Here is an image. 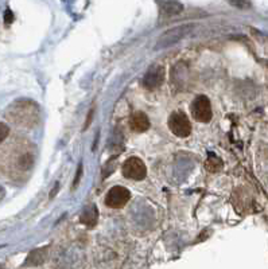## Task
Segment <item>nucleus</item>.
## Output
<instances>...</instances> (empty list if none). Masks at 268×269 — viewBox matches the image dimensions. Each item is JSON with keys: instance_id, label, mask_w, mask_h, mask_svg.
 <instances>
[{"instance_id": "obj_18", "label": "nucleus", "mask_w": 268, "mask_h": 269, "mask_svg": "<svg viewBox=\"0 0 268 269\" xmlns=\"http://www.w3.org/2000/svg\"><path fill=\"white\" fill-rule=\"evenodd\" d=\"M0 269H4V268H3V267H1V265H0Z\"/></svg>"}, {"instance_id": "obj_15", "label": "nucleus", "mask_w": 268, "mask_h": 269, "mask_svg": "<svg viewBox=\"0 0 268 269\" xmlns=\"http://www.w3.org/2000/svg\"><path fill=\"white\" fill-rule=\"evenodd\" d=\"M231 4L236 5V7H250V3L247 1H231Z\"/></svg>"}, {"instance_id": "obj_16", "label": "nucleus", "mask_w": 268, "mask_h": 269, "mask_svg": "<svg viewBox=\"0 0 268 269\" xmlns=\"http://www.w3.org/2000/svg\"><path fill=\"white\" fill-rule=\"evenodd\" d=\"M93 113H94V108H92L90 112H89L88 119H87V123H85V128H88V126L90 124V121H92V119H93Z\"/></svg>"}, {"instance_id": "obj_2", "label": "nucleus", "mask_w": 268, "mask_h": 269, "mask_svg": "<svg viewBox=\"0 0 268 269\" xmlns=\"http://www.w3.org/2000/svg\"><path fill=\"white\" fill-rule=\"evenodd\" d=\"M194 28V24L187 23L180 24V26H177V27L167 30L166 33H163L161 37L158 38L155 49H157V50H159V49H166V47H170L173 46V45H176V43L180 42V41H182L183 38L187 37Z\"/></svg>"}, {"instance_id": "obj_8", "label": "nucleus", "mask_w": 268, "mask_h": 269, "mask_svg": "<svg viewBox=\"0 0 268 269\" xmlns=\"http://www.w3.org/2000/svg\"><path fill=\"white\" fill-rule=\"evenodd\" d=\"M130 126L132 128V131L138 132V134H143L146 131L150 130V119L146 113L143 112H136L132 115L130 121Z\"/></svg>"}, {"instance_id": "obj_10", "label": "nucleus", "mask_w": 268, "mask_h": 269, "mask_svg": "<svg viewBox=\"0 0 268 269\" xmlns=\"http://www.w3.org/2000/svg\"><path fill=\"white\" fill-rule=\"evenodd\" d=\"M47 256V248H39L33 251L27 257L26 265H41L42 263H45Z\"/></svg>"}, {"instance_id": "obj_11", "label": "nucleus", "mask_w": 268, "mask_h": 269, "mask_svg": "<svg viewBox=\"0 0 268 269\" xmlns=\"http://www.w3.org/2000/svg\"><path fill=\"white\" fill-rule=\"evenodd\" d=\"M158 4L161 5L163 12L167 15H177L183 9V5L179 1H159Z\"/></svg>"}, {"instance_id": "obj_6", "label": "nucleus", "mask_w": 268, "mask_h": 269, "mask_svg": "<svg viewBox=\"0 0 268 269\" xmlns=\"http://www.w3.org/2000/svg\"><path fill=\"white\" fill-rule=\"evenodd\" d=\"M130 198L131 193L128 189H125L123 186H115L108 191L105 197V204L112 209H121L128 203Z\"/></svg>"}, {"instance_id": "obj_14", "label": "nucleus", "mask_w": 268, "mask_h": 269, "mask_svg": "<svg viewBox=\"0 0 268 269\" xmlns=\"http://www.w3.org/2000/svg\"><path fill=\"white\" fill-rule=\"evenodd\" d=\"M81 175H83V164L80 163L79 170H77V174H76V178H74V185H73V187H76V186H79L80 179H81Z\"/></svg>"}, {"instance_id": "obj_9", "label": "nucleus", "mask_w": 268, "mask_h": 269, "mask_svg": "<svg viewBox=\"0 0 268 269\" xmlns=\"http://www.w3.org/2000/svg\"><path fill=\"white\" fill-rule=\"evenodd\" d=\"M98 219V210L96 207V204L92 203L87 206L84 211L81 213V217H80V221L85 225V226L93 227L96 223H97Z\"/></svg>"}, {"instance_id": "obj_17", "label": "nucleus", "mask_w": 268, "mask_h": 269, "mask_svg": "<svg viewBox=\"0 0 268 269\" xmlns=\"http://www.w3.org/2000/svg\"><path fill=\"white\" fill-rule=\"evenodd\" d=\"M12 19H14V16H12V14H11V11L7 9V11H5V23H11V22H12Z\"/></svg>"}, {"instance_id": "obj_7", "label": "nucleus", "mask_w": 268, "mask_h": 269, "mask_svg": "<svg viewBox=\"0 0 268 269\" xmlns=\"http://www.w3.org/2000/svg\"><path fill=\"white\" fill-rule=\"evenodd\" d=\"M163 79H165V69L162 66H151L143 78L144 88L148 90H155L163 84Z\"/></svg>"}, {"instance_id": "obj_12", "label": "nucleus", "mask_w": 268, "mask_h": 269, "mask_svg": "<svg viewBox=\"0 0 268 269\" xmlns=\"http://www.w3.org/2000/svg\"><path fill=\"white\" fill-rule=\"evenodd\" d=\"M205 167L208 168L210 172H218L222 168V163L220 159L216 158L213 153H210V156H209V159L205 163Z\"/></svg>"}, {"instance_id": "obj_5", "label": "nucleus", "mask_w": 268, "mask_h": 269, "mask_svg": "<svg viewBox=\"0 0 268 269\" xmlns=\"http://www.w3.org/2000/svg\"><path fill=\"white\" fill-rule=\"evenodd\" d=\"M123 175L132 181H142L147 175V168L143 160L139 158H128L121 167Z\"/></svg>"}, {"instance_id": "obj_3", "label": "nucleus", "mask_w": 268, "mask_h": 269, "mask_svg": "<svg viewBox=\"0 0 268 269\" xmlns=\"http://www.w3.org/2000/svg\"><path fill=\"white\" fill-rule=\"evenodd\" d=\"M191 116L194 117L195 121L199 123H209L212 120L213 112H212V104L206 96H198L194 101L191 102Z\"/></svg>"}, {"instance_id": "obj_1", "label": "nucleus", "mask_w": 268, "mask_h": 269, "mask_svg": "<svg viewBox=\"0 0 268 269\" xmlns=\"http://www.w3.org/2000/svg\"><path fill=\"white\" fill-rule=\"evenodd\" d=\"M11 115L8 119L20 126H33L34 119L38 117V108L30 101H18L9 107Z\"/></svg>"}, {"instance_id": "obj_4", "label": "nucleus", "mask_w": 268, "mask_h": 269, "mask_svg": "<svg viewBox=\"0 0 268 269\" xmlns=\"http://www.w3.org/2000/svg\"><path fill=\"white\" fill-rule=\"evenodd\" d=\"M169 128L178 137H187L191 134V124L183 112H174L169 117Z\"/></svg>"}, {"instance_id": "obj_13", "label": "nucleus", "mask_w": 268, "mask_h": 269, "mask_svg": "<svg viewBox=\"0 0 268 269\" xmlns=\"http://www.w3.org/2000/svg\"><path fill=\"white\" fill-rule=\"evenodd\" d=\"M9 136V127L5 123H0V144L4 143Z\"/></svg>"}]
</instances>
